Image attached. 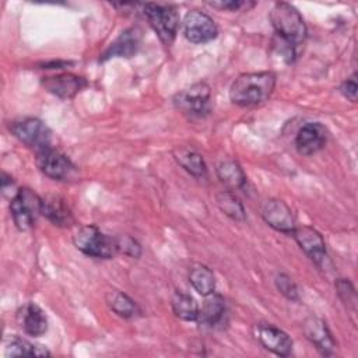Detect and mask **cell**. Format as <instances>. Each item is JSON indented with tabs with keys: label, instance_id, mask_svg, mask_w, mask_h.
Listing matches in <instances>:
<instances>
[{
	"label": "cell",
	"instance_id": "4fadbf2b",
	"mask_svg": "<svg viewBox=\"0 0 358 358\" xmlns=\"http://www.w3.org/2000/svg\"><path fill=\"white\" fill-rule=\"evenodd\" d=\"M291 235L312 262L320 266L326 260V243L319 231L312 227L302 225L295 227Z\"/></svg>",
	"mask_w": 358,
	"mask_h": 358
},
{
	"label": "cell",
	"instance_id": "603a6c76",
	"mask_svg": "<svg viewBox=\"0 0 358 358\" xmlns=\"http://www.w3.org/2000/svg\"><path fill=\"white\" fill-rule=\"evenodd\" d=\"M217 175L220 180L231 190L242 189L246 183V175L241 165L234 159H225L218 164Z\"/></svg>",
	"mask_w": 358,
	"mask_h": 358
},
{
	"label": "cell",
	"instance_id": "d6986e66",
	"mask_svg": "<svg viewBox=\"0 0 358 358\" xmlns=\"http://www.w3.org/2000/svg\"><path fill=\"white\" fill-rule=\"evenodd\" d=\"M224 315H225L224 298L220 294L211 292V294L206 295V301H204L201 309H199L197 322L201 327L213 329L218 323H221Z\"/></svg>",
	"mask_w": 358,
	"mask_h": 358
},
{
	"label": "cell",
	"instance_id": "8992f818",
	"mask_svg": "<svg viewBox=\"0 0 358 358\" xmlns=\"http://www.w3.org/2000/svg\"><path fill=\"white\" fill-rule=\"evenodd\" d=\"M10 131L27 147L35 151L52 147V130L38 117H22L10 123Z\"/></svg>",
	"mask_w": 358,
	"mask_h": 358
},
{
	"label": "cell",
	"instance_id": "5b68a950",
	"mask_svg": "<svg viewBox=\"0 0 358 358\" xmlns=\"http://www.w3.org/2000/svg\"><path fill=\"white\" fill-rule=\"evenodd\" d=\"M10 211L15 227L20 231H28L42 214V197L29 187H21L10 200Z\"/></svg>",
	"mask_w": 358,
	"mask_h": 358
},
{
	"label": "cell",
	"instance_id": "ba28073f",
	"mask_svg": "<svg viewBox=\"0 0 358 358\" xmlns=\"http://www.w3.org/2000/svg\"><path fill=\"white\" fill-rule=\"evenodd\" d=\"M36 166L50 179L67 180L74 173V165L70 158L55 147L36 151Z\"/></svg>",
	"mask_w": 358,
	"mask_h": 358
},
{
	"label": "cell",
	"instance_id": "7c38bea8",
	"mask_svg": "<svg viewBox=\"0 0 358 358\" xmlns=\"http://www.w3.org/2000/svg\"><path fill=\"white\" fill-rule=\"evenodd\" d=\"M41 84L48 92L53 94L60 99H70L87 87L85 78L73 73H60L43 77Z\"/></svg>",
	"mask_w": 358,
	"mask_h": 358
},
{
	"label": "cell",
	"instance_id": "8fae6325",
	"mask_svg": "<svg viewBox=\"0 0 358 358\" xmlns=\"http://www.w3.org/2000/svg\"><path fill=\"white\" fill-rule=\"evenodd\" d=\"M255 337L268 351L280 357H288L292 351L291 337L281 329L270 323H257L255 326Z\"/></svg>",
	"mask_w": 358,
	"mask_h": 358
},
{
	"label": "cell",
	"instance_id": "9a60e30c",
	"mask_svg": "<svg viewBox=\"0 0 358 358\" xmlns=\"http://www.w3.org/2000/svg\"><path fill=\"white\" fill-rule=\"evenodd\" d=\"M327 140V131L320 123L303 124L295 136V148L301 155H313L320 151Z\"/></svg>",
	"mask_w": 358,
	"mask_h": 358
},
{
	"label": "cell",
	"instance_id": "ac0fdd59",
	"mask_svg": "<svg viewBox=\"0 0 358 358\" xmlns=\"http://www.w3.org/2000/svg\"><path fill=\"white\" fill-rule=\"evenodd\" d=\"M42 215H45L56 227H71L74 217L66 200L57 194H48L42 197Z\"/></svg>",
	"mask_w": 358,
	"mask_h": 358
},
{
	"label": "cell",
	"instance_id": "7a4b0ae2",
	"mask_svg": "<svg viewBox=\"0 0 358 358\" xmlns=\"http://www.w3.org/2000/svg\"><path fill=\"white\" fill-rule=\"evenodd\" d=\"M275 87V74L273 71L243 73L235 78L229 88L232 103L249 108L266 102Z\"/></svg>",
	"mask_w": 358,
	"mask_h": 358
},
{
	"label": "cell",
	"instance_id": "5bb4252c",
	"mask_svg": "<svg viewBox=\"0 0 358 358\" xmlns=\"http://www.w3.org/2000/svg\"><path fill=\"white\" fill-rule=\"evenodd\" d=\"M15 320L22 331L32 337H39L48 330V317L41 306L34 302H27L18 308Z\"/></svg>",
	"mask_w": 358,
	"mask_h": 358
},
{
	"label": "cell",
	"instance_id": "f1b7e54d",
	"mask_svg": "<svg viewBox=\"0 0 358 358\" xmlns=\"http://www.w3.org/2000/svg\"><path fill=\"white\" fill-rule=\"evenodd\" d=\"M275 287L277 289L288 299L296 301L298 299V288L296 284L292 281V278L284 273L275 275Z\"/></svg>",
	"mask_w": 358,
	"mask_h": 358
},
{
	"label": "cell",
	"instance_id": "e0dca14e",
	"mask_svg": "<svg viewBox=\"0 0 358 358\" xmlns=\"http://www.w3.org/2000/svg\"><path fill=\"white\" fill-rule=\"evenodd\" d=\"M141 42V31L137 27H131L124 29L115 42L110 43V46L102 53L101 62H105L110 57H130L133 56Z\"/></svg>",
	"mask_w": 358,
	"mask_h": 358
},
{
	"label": "cell",
	"instance_id": "9c48e42d",
	"mask_svg": "<svg viewBox=\"0 0 358 358\" xmlns=\"http://www.w3.org/2000/svg\"><path fill=\"white\" fill-rule=\"evenodd\" d=\"M183 35L192 43H207L217 38L218 28L210 15L200 10H192L185 15Z\"/></svg>",
	"mask_w": 358,
	"mask_h": 358
},
{
	"label": "cell",
	"instance_id": "44dd1931",
	"mask_svg": "<svg viewBox=\"0 0 358 358\" xmlns=\"http://www.w3.org/2000/svg\"><path fill=\"white\" fill-rule=\"evenodd\" d=\"M6 357H49L50 351L46 347L34 344L27 338L11 336L4 347Z\"/></svg>",
	"mask_w": 358,
	"mask_h": 358
},
{
	"label": "cell",
	"instance_id": "6da1fadb",
	"mask_svg": "<svg viewBox=\"0 0 358 358\" xmlns=\"http://www.w3.org/2000/svg\"><path fill=\"white\" fill-rule=\"evenodd\" d=\"M270 21L275 32L277 52L287 63H292L308 34L301 13L292 4L278 1L270 11Z\"/></svg>",
	"mask_w": 358,
	"mask_h": 358
},
{
	"label": "cell",
	"instance_id": "d4e9b609",
	"mask_svg": "<svg viewBox=\"0 0 358 358\" xmlns=\"http://www.w3.org/2000/svg\"><path fill=\"white\" fill-rule=\"evenodd\" d=\"M171 303H172V310L176 317L186 320V322L197 320L200 308H199L197 302L194 301V298H192L190 295L178 291L173 294Z\"/></svg>",
	"mask_w": 358,
	"mask_h": 358
},
{
	"label": "cell",
	"instance_id": "52a82bcc",
	"mask_svg": "<svg viewBox=\"0 0 358 358\" xmlns=\"http://www.w3.org/2000/svg\"><path fill=\"white\" fill-rule=\"evenodd\" d=\"M210 98V85L204 81H200L178 92L173 96V105L176 106V109L189 116H201L203 113L208 112Z\"/></svg>",
	"mask_w": 358,
	"mask_h": 358
},
{
	"label": "cell",
	"instance_id": "ffe728a7",
	"mask_svg": "<svg viewBox=\"0 0 358 358\" xmlns=\"http://www.w3.org/2000/svg\"><path fill=\"white\" fill-rule=\"evenodd\" d=\"M173 158L175 161L192 176L194 178H203L207 173L206 162L196 150L189 147H179L173 150Z\"/></svg>",
	"mask_w": 358,
	"mask_h": 358
},
{
	"label": "cell",
	"instance_id": "83f0119b",
	"mask_svg": "<svg viewBox=\"0 0 358 358\" xmlns=\"http://www.w3.org/2000/svg\"><path fill=\"white\" fill-rule=\"evenodd\" d=\"M115 243H116V250L129 257L138 259L141 255L140 243L129 235H122V236L115 238Z\"/></svg>",
	"mask_w": 358,
	"mask_h": 358
},
{
	"label": "cell",
	"instance_id": "f546056e",
	"mask_svg": "<svg viewBox=\"0 0 358 358\" xmlns=\"http://www.w3.org/2000/svg\"><path fill=\"white\" fill-rule=\"evenodd\" d=\"M208 6L218 10H227V11H241L243 8H250L255 6V3H249L245 0H225V1H208Z\"/></svg>",
	"mask_w": 358,
	"mask_h": 358
},
{
	"label": "cell",
	"instance_id": "2e32d148",
	"mask_svg": "<svg viewBox=\"0 0 358 358\" xmlns=\"http://www.w3.org/2000/svg\"><path fill=\"white\" fill-rule=\"evenodd\" d=\"M305 337L316 347L323 355H333L336 351V341L326 324L320 317L310 316L303 322Z\"/></svg>",
	"mask_w": 358,
	"mask_h": 358
},
{
	"label": "cell",
	"instance_id": "3957f363",
	"mask_svg": "<svg viewBox=\"0 0 358 358\" xmlns=\"http://www.w3.org/2000/svg\"><path fill=\"white\" fill-rule=\"evenodd\" d=\"M73 242L80 252L91 257L110 259L117 253L115 238L105 235L95 225L80 227L73 236Z\"/></svg>",
	"mask_w": 358,
	"mask_h": 358
},
{
	"label": "cell",
	"instance_id": "7402d4cb",
	"mask_svg": "<svg viewBox=\"0 0 358 358\" xmlns=\"http://www.w3.org/2000/svg\"><path fill=\"white\" fill-rule=\"evenodd\" d=\"M105 301L108 303V306L120 317L124 319H131L136 317L137 315H140V308L138 305L124 292L113 289V291H108L105 295Z\"/></svg>",
	"mask_w": 358,
	"mask_h": 358
},
{
	"label": "cell",
	"instance_id": "cb8c5ba5",
	"mask_svg": "<svg viewBox=\"0 0 358 358\" xmlns=\"http://www.w3.org/2000/svg\"><path fill=\"white\" fill-rule=\"evenodd\" d=\"M189 282L200 295H208L215 289L214 273L204 264H193L189 270Z\"/></svg>",
	"mask_w": 358,
	"mask_h": 358
},
{
	"label": "cell",
	"instance_id": "4316f807",
	"mask_svg": "<svg viewBox=\"0 0 358 358\" xmlns=\"http://www.w3.org/2000/svg\"><path fill=\"white\" fill-rule=\"evenodd\" d=\"M336 289H337V294H338L340 299L343 301V303L352 313H355L357 312V294H355L354 285L345 278H338L336 281Z\"/></svg>",
	"mask_w": 358,
	"mask_h": 358
},
{
	"label": "cell",
	"instance_id": "484cf974",
	"mask_svg": "<svg viewBox=\"0 0 358 358\" xmlns=\"http://www.w3.org/2000/svg\"><path fill=\"white\" fill-rule=\"evenodd\" d=\"M215 203H217L218 208L231 220H235V221L245 220V217H246L245 207H243L242 201L231 190L220 192L215 196Z\"/></svg>",
	"mask_w": 358,
	"mask_h": 358
},
{
	"label": "cell",
	"instance_id": "30bf717a",
	"mask_svg": "<svg viewBox=\"0 0 358 358\" xmlns=\"http://www.w3.org/2000/svg\"><path fill=\"white\" fill-rule=\"evenodd\" d=\"M262 217L267 225L284 234H291L296 227L291 208L280 199L266 200L262 206Z\"/></svg>",
	"mask_w": 358,
	"mask_h": 358
},
{
	"label": "cell",
	"instance_id": "277c9868",
	"mask_svg": "<svg viewBox=\"0 0 358 358\" xmlns=\"http://www.w3.org/2000/svg\"><path fill=\"white\" fill-rule=\"evenodd\" d=\"M143 13L164 45H171L178 34L179 14L171 4H141Z\"/></svg>",
	"mask_w": 358,
	"mask_h": 358
},
{
	"label": "cell",
	"instance_id": "4dcf8cb0",
	"mask_svg": "<svg viewBox=\"0 0 358 358\" xmlns=\"http://www.w3.org/2000/svg\"><path fill=\"white\" fill-rule=\"evenodd\" d=\"M357 91H358V84H357V74H352L350 78L341 83L340 85V92L350 99L351 102H357Z\"/></svg>",
	"mask_w": 358,
	"mask_h": 358
},
{
	"label": "cell",
	"instance_id": "1f68e13d",
	"mask_svg": "<svg viewBox=\"0 0 358 358\" xmlns=\"http://www.w3.org/2000/svg\"><path fill=\"white\" fill-rule=\"evenodd\" d=\"M1 192H3V196H7L10 197V200L17 194L18 189L13 180L11 176H8L6 172L1 173Z\"/></svg>",
	"mask_w": 358,
	"mask_h": 358
}]
</instances>
